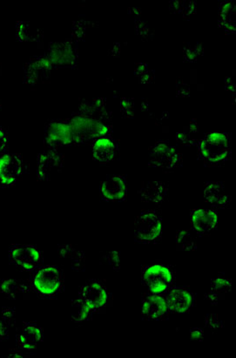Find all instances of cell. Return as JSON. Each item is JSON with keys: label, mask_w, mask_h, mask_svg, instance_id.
Returning a JSON list of instances; mask_svg holds the SVG:
<instances>
[{"label": "cell", "mask_w": 236, "mask_h": 358, "mask_svg": "<svg viewBox=\"0 0 236 358\" xmlns=\"http://www.w3.org/2000/svg\"><path fill=\"white\" fill-rule=\"evenodd\" d=\"M33 289L32 284L26 281L5 279L0 281V293L12 300L26 298Z\"/></svg>", "instance_id": "cell-22"}, {"label": "cell", "mask_w": 236, "mask_h": 358, "mask_svg": "<svg viewBox=\"0 0 236 358\" xmlns=\"http://www.w3.org/2000/svg\"><path fill=\"white\" fill-rule=\"evenodd\" d=\"M15 325V321H10V320L3 318L2 317V320H0V341L8 339L10 329Z\"/></svg>", "instance_id": "cell-31"}, {"label": "cell", "mask_w": 236, "mask_h": 358, "mask_svg": "<svg viewBox=\"0 0 236 358\" xmlns=\"http://www.w3.org/2000/svg\"><path fill=\"white\" fill-rule=\"evenodd\" d=\"M178 250L193 251L197 248L196 235L191 230H180L176 237Z\"/></svg>", "instance_id": "cell-26"}, {"label": "cell", "mask_w": 236, "mask_h": 358, "mask_svg": "<svg viewBox=\"0 0 236 358\" xmlns=\"http://www.w3.org/2000/svg\"><path fill=\"white\" fill-rule=\"evenodd\" d=\"M109 265H111L115 271H119L121 268V254L117 251H112L106 257Z\"/></svg>", "instance_id": "cell-32"}, {"label": "cell", "mask_w": 236, "mask_h": 358, "mask_svg": "<svg viewBox=\"0 0 236 358\" xmlns=\"http://www.w3.org/2000/svg\"><path fill=\"white\" fill-rule=\"evenodd\" d=\"M121 108L123 114L128 118H133L135 114V102L131 99H122Z\"/></svg>", "instance_id": "cell-30"}, {"label": "cell", "mask_w": 236, "mask_h": 358, "mask_svg": "<svg viewBox=\"0 0 236 358\" xmlns=\"http://www.w3.org/2000/svg\"><path fill=\"white\" fill-rule=\"evenodd\" d=\"M185 58H186V60L188 61H191V62H193V61L196 60L197 58V53L196 52V50L193 49H185Z\"/></svg>", "instance_id": "cell-36"}, {"label": "cell", "mask_w": 236, "mask_h": 358, "mask_svg": "<svg viewBox=\"0 0 236 358\" xmlns=\"http://www.w3.org/2000/svg\"><path fill=\"white\" fill-rule=\"evenodd\" d=\"M170 310L166 295L146 293L142 298V316L146 321H167Z\"/></svg>", "instance_id": "cell-10"}, {"label": "cell", "mask_w": 236, "mask_h": 358, "mask_svg": "<svg viewBox=\"0 0 236 358\" xmlns=\"http://www.w3.org/2000/svg\"><path fill=\"white\" fill-rule=\"evenodd\" d=\"M78 298L94 314L104 312L112 302L107 286L98 280H89L82 286Z\"/></svg>", "instance_id": "cell-6"}, {"label": "cell", "mask_w": 236, "mask_h": 358, "mask_svg": "<svg viewBox=\"0 0 236 358\" xmlns=\"http://www.w3.org/2000/svg\"><path fill=\"white\" fill-rule=\"evenodd\" d=\"M53 68V65L47 56L34 58L25 67V83L34 85L47 80Z\"/></svg>", "instance_id": "cell-15"}, {"label": "cell", "mask_w": 236, "mask_h": 358, "mask_svg": "<svg viewBox=\"0 0 236 358\" xmlns=\"http://www.w3.org/2000/svg\"><path fill=\"white\" fill-rule=\"evenodd\" d=\"M191 224L193 231L196 235H210L218 227L217 214L212 210H194L191 214Z\"/></svg>", "instance_id": "cell-16"}, {"label": "cell", "mask_w": 236, "mask_h": 358, "mask_svg": "<svg viewBox=\"0 0 236 358\" xmlns=\"http://www.w3.org/2000/svg\"><path fill=\"white\" fill-rule=\"evenodd\" d=\"M149 164L155 168L174 169L183 166V156L167 142H156L149 153Z\"/></svg>", "instance_id": "cell-7"}, {"label": "cell", "mask_w": 236, "mask_h": 358, "mask_svg": "<svg viewBox=\"0 0 236 358\" xmlns=\"http://www.w3.org/2000/svg\"><path fill=\"white\" fill-rule=\"evenodd\" d=\"M59 255L60 258L69 264L75 271H84L85 268V257L83 252L77 250L71 245L60 246Z\"/></svg>", "instance_id": "cell-23"}, {"label": "cell", "mask_w": 236, "mask_h": 358, "mask_svg": "<svg viewBox=\"0 0 236 358\" xmlns=\"http://www.w3.org/2000/svg\"><path fill=\"white\" fill-rule=\"evenodd\" d=\"M205 198L212 207L218 210L228 209L231 205V196L226 190L224 183L212 182L205 187Z\"/></svg>", "instance_id": "cell-19"}, {"label": "cell", "mask_w": 236, "mask_h": 358, "mask_svg": "<svg viewBox=\"0 0 236 358\" xmlns=\"http://www.w3.org/2000/svg\"><path fill=\"white\" fill-rule=\"evenodd\" d=\"M232 281L226 278H217L211 281L210 291L207 292L206 299L212 305H217L231 291Z\"/></svg>", "instance_id": "cell-24"}, {"label": "cell", "mask_w": 236, "mask_h": 358, "mask_svg": "<svg viewBox=\"0 0 236 358\" xmlns=\"http://www.w3.org/2000/svg\"><path fill=\"white\" fill-rule=\"evenodd\" d=\"M43 339V330L40 326L33 323H25L17 342L20 349L31 351L37 349Z\"/></svg>", "instance_id": "cell-20"}, {"label": "cell", "mask_w": 236, "mask_h": 358, "mask_svg": "<svg viewBox=\"0 0 236 358\" xmlns=\"http://www.w3.org/2000/svg\"><path fill=\"white\" fill-rule=\"evenodd\" d=\"M199 133V126L196 121H191L187 131L178 133L176 136L177 142L181 146H192L198 143L197 139L193 137V135Z\"/></svg>", "instance_id": "cell-27"}, {"label": "cell", "mask_w": 236, "mask_h": 358, "mask_svg": "<svg viewBox=\"0 0 236 358\" xmlns=\"http://www.w3.org/2000/svg\"><path fill=\"white\" fill-rule=\"evenodd\" d=\"M166 296L170 312L172 313L189 312L196 303V296L188 288L174 287Z\"/></svg>", "instance_id": "cell-14"}, {"label": "cell", "mask_w": 236, "mask_h": 358, "mask_svg": "<svg viewBox=\"0 0 236 358\" xmlns=\"http://www.w3.org/2000/svg\"><path fill=\"white\" fill-rule=\"evenodd\" d=\"M8 135L4 129L0 128V157L8 152Z\"/></svg>", "instance_id": "cell-33"}, {"label": "cell", "mask_w": 236, "mask_h": 358, "mask_svg": "<svg viewBox=\"0 0 236 358\" xmlns=\"http://www.w3.org/2000/svg\"><path fill=\"white\" fill-rule=\"evenodd\" d=\"M44 142L49 148L75 145L74 136L68 119H53L44 133Z\"/></svg>", "instance_id": "cell-9"}, {"label": "cell", "mask_w": 236, "mask_h": 358, "mask_svg": "<svg viewBox=\"0 0 236 358\" xmlns=\"http://www.w3.org/2000/svg\"><path fill=\"white\" fill-rule=\"evenodd\" d=\"M67 119L74 133L75 145L95 142L112 133L111 126L98 119L78 114Z\"/></svg>", "instance_id": "cell-4"}, {"label": "cell", "mask_w": 236, "mask_h": 358, "mask_svg": "<svg viewBox=\"0 0 236 358\" xmlns=\"http://www.w3.org/2000/svg\"><path fill=\"white\" fill-rule=\"evenodd\" d=\"M205 323H206L207 328L212 330H217L224 326V322H222L215 314H210V315H208Z\"/></svg>", "instance_id": "cell-29"}, {"label": "cell", "mask_w": 236, "mask_h": 358, "mask_svg": "<svg viewBox=\"0 0 236 358\" xmlns=\"http://www.w3.org/2000/svg\"><path fill=\"white\" fill-rule=\"evenodd\" d=\"M23 353L22 351L19 350H12L11 352L9 353L8 357H24Z\"/></svg>", "instance_id": "cell-37"}, {"label": "cell", "mask_w": 236, "mask_h": 358, "mask_svg": "<svg viewBox=\"0 0 236 358\" xmlns=\"http://www.w3.org/2000/svg\"><path fill=\"white\" fill-rule=\"evenodd\" d=\"M142 282L149 293L166 295L171 289L176 287V269L165 264L145 266L142 269Z\"/></svg>", "instance_id": "cell-3"}, {"label": "cell", "mask_w": 236, "mask_h": 358, "mask_svg": "<svg viewBox=\"0 0 236 358\" xmlns=\"http://www.w3.org/2000/svg\"><path fill=\"white\" fill-rule=\"evenodd\" d=\"M32 288L42 299H53L63 291L65 276L62 271L56 266H44L34 271Z\"/></svg>", "instance_id": "cell-2"}, {"label": "cell", "mask_w": 236, "mask_h": 358, "mask_svg": "<svg viewBox=\"0 0 236 358\" xmlns=\"http://www.w3.org/2000/svg\"><path fill=\"white\" fill-rule=\"evenodd\" d=\"M119 155L117 143L110 135L102 136L94 142V159L101 163H108Z\"/></svg>", "instance_id": "cell-17"}, {"label": "cell", "mask_w": 236, "mask_h": 358, "mask_svg": "<svg viewBox=\"0 0 236 358\" xmlns=\"http://www.w3.org/2000/svg\"><path fill=\"white\" fill-rule=\"evenodd\" d=\"M10 260L23 271H34L41 267L42 254L36 247L31 245H12L9 251Z\"/></svg>", "instance_id": "cell-8"}, {"label": "cell", "mask_w": 236, "mask_h": 358, "mask_svg": "<svg viewBox=\"0 0 236 358\" xmlns=\"http://www.w3.org/2000/svg\"><path fill=\"white\" fill-rule=\"evenodd\" d=\"M17 37L22 42H40L42 40L43 32L32 24L19 22L16 27Z\"/></svg>", "instance_id": "cell-25"}, {"label": "cell", "mask_w": 236, "mask_h": 358, "mask_svg": "<svg viewBox=\"0 0 236 358\" xmlns=\"http://www.w3.org/2000/svg\"><path fill=\"white\" fill-rule=\"evenodd\" d=\"M191 339L196 341H203L204 339V333L199 328H194L190 330Z\"/></svg>", "instance_id": "cell-35"}, {"label": "cell", "mask_w": 236, "mask_h": 358, "mask_svg": "<svg viewBox=\"0 0 236 358\" xmlns=\"http://www.w3.org/2000/svg\"><path fill=\"white\" fill-rule=\"evenodd\" d=\"M155 80V73L153 71H146V73L140 75V81L142 83H151Z\"/></svg>", "instance_id": "cell-34"}, {"label": "cell", "mask_w": 236, "mask_h": 358, "mask_svg": "<svg viewBox=\"0 0 236 358\" xmlns=\"http://www.w3.org/2000/svg\"><path fill=\"white\" fill-rule=\"evenodd\" d=\"M102 199L107 202H123L128 196V183L125 176L111 175L101 184Z\"/></svg>", "instance_id": "cell-13"}, {"label": "cell", "mask_w": 236, "mask_h": 358, "mask_svg": "<svg viewBox=\"0 0 236 358\" xmlns=\"http://www.w3.org/2000/svg\"><path fill=\"white\" fill-rule=\"evenodd\" d=\"M73 318L74 321L76 323L88 321V320L92 319V316L94 315V313L78 298L74 300L73 302Z\"/></svg>", "instance_id": "cell-28"}, {"label": "cell", "mask_w": 236, "mask_h": 358, "mask_svg": "<svg viewBox=\"0 0 236 358\" xmlns=\"http://www.w3.org/2000/svg\"><path fill=\"white\" fill-rule=\"evenodd\" d=\"M47 58L53 67H73L76 63V52L71 43L57 44L51 47Z\"/></svg>", "instance_id": "cell-18"}, {"label": "cell", "mask_w": 236, "mask_h": 358, "mask_svg": "<svg viewBox=\"0 0 236 358\" xmlns=\"http://www.w3.org/2000/svg\"><path fill=\"white\" fill-rule=\"evenodd\" d=\"M198 146L200 158L207 167H221L230 159V136L226 133H210Z\"/></svg>", "instance_id": "cell-1"}, {"label": "cell", "mask_w": 236, "mask_h": 358, "mask_svg": "<svg viewBox=\"0 0 236 358\" xmlns=\"http://www.w3.org/2000/svg\"><path fill=\"white\" fill-rule=\"evenodd\" d=\"M64 165V157L57 148H49L39 156L37 162V178L40 180H50L61 171Z\"/></svg>", "instance_id": "cell-12"}, {"label": "cell", "mask_w": 236, "mask_h": 358, "mask_svg": "<svg viewBox=\"0 0 236 358\" xmlns=\"http://www.w3.org/2000/svg\"><path fill=\"white\" fill-rule=\"evenodd\" d=\"M169 189L165 183L160 182H148L140 190L142 202L151 203L160 205L165 202Z\"/></svg>", "instance_id": "cell-21"}, {"label": "cell", "mask_w": 236, "mask_h": 358, "mask_svg": "<svg viewBox=\"0 0 236 358\" xmlns=\"http://www.w3.org/2000/svg\"><path fill=\"white\" fill-rule=\"evenodd\" d=\"M24 168L22 155L8 153L0 157V187L15 186L22 176Z\"/></svg>", "instance_id": "cell-11"}, {"label": "cell", "mask_w": 236, "mask_h": 358, "mask_svg": "<svg viewBox=\"0 0 236 358\" xmlns=\"http://www.w3.org/2000/svg\"><path fill=\"white\" fill-rule=\"evenodd\" d=\"M162 237V219L155 211H144L136 218L135 239L142 244H158Z\"/></svg>", "instance_id": "cell-5"}]
</instances>
